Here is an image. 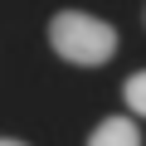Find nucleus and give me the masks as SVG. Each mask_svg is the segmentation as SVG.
<instances>
[{"label": "nucleus", "mask_w": 146, "mask_h": 146, "mask_svg": "<svg viewBox=\"0 0 146 146\" xmlns=\"http://www.w3.org/2000/svg\"><path fill=\"white\" fill-rule=\"evenodd\" d=\"M88 146H141V131L131 117H102L88 136Z\"/></svg>", "instance_id": "f03ea898"}, {"label": "nucleus", "mask_w": 146, "mask_h": 146, "mask_svg": "<svg viewBox=\"0 0 146 146\" xmlns=\"http://www.w3.org/2000/svg\"><path fill=\"white\" fill-rule=\"evenodd\" d=\"M49 44L58 58L68 63H83V68H98L117 54V29L98 15H83V10H58L49 20Z\"/></svg>", "instance_id": "f257e3e1"}, {"label": "nucleus", "mask_w": 146, "mask_h": 146, "mask_svg": "<svg viewBox=\"0 0 146 146\" xmlns=\"http://www.w3.org/2000/svg\"><path fill=\"white\" fill-rule=\"evenodd\" d=\"M0 146H25V141H15V136H0Z\"/></svg>", "instance_id": "20e7f679"}, {"label": "nucleus", "mask_w": 146, "mask_h": 146, "mask_svg": "<svg viewBox=\"0 0 146 146\" xmlns=\"http://www.w3.org/2000/svg\"><path fill=\"white\" fill-rule=\"evenodd\" d=\"M122 102H127L136 117H146V68L127 78V88H122Z\"/></svg>", "instance_id": "7ed1b4c3"}]
</instances>
